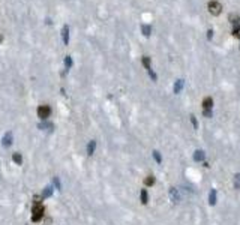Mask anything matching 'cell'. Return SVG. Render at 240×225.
I'll list each match as a JSON object with an SVG mask.
<instances>
[{
	"label": "cell",
	"mask_w": 240,
	"mask_h": 225,
	"mask_svg": "<svg viewBox=\"0 0 240 225\" xmlns=\"http://www.w3.org/2000/svg\"><path fill=\"white\" fill-rule=\"evenodd\" d=\"M95 149H96V141H95V140H92V141H89V143H87V149H86L89 156H92V155L95 153Z\"/></svg>",
	"instance_id": "10"
},
{
	"label": "cell",
	"mask_w": 240,
	"mask_h": 225,
	"mask_svg": "<svg viewBox=\"0 0 240 225\" xmlns=\"http://www.w3.org/2000/svg\"><path fill=\"white\" fill-rule=\"evenodd\" d=\"M191 122H192L194 129H198V122H197V117H195V116H191Z\"/></svg>",
	"instance_id": "25"
},
{
	"label": "cell",
	"mask_w": 240,
	"mask_h": 225,
	"mask_svg": "<svg viewBox=\"0 0 240 225\" xmlns=\"http://www.w3.org/2000/svg\"><path fill=\"white\" fill-rule=\"evenodd\" d=\"M155 182H156L155 176H147V177L144 179V185H146V186H153V185H155Z\"/></svg>",
	"instance_id": "17"
},
{
	"label": "cell",
	"mask_w": 240,
	"mask_h": 225,
	"mask_svg": "<svg viewBox=\"0 0 240 225\" xmlns=\"http://www.w3.org/2000/svg\"><path fill=\"white\" fill-rule=\"evenodd\" d=\"M203 116L207 117V119H210V117L213 116V112H212V110H203Z\"/></svg>",
	"instance_id": "24"
},
{
	"label": "cell",
	"mask_w": 240,
	"mask_h": 225,
	"mask_svg": "<svg viewBox=\"0 0 240 225\" xmlns=\"http://www.w3.org/2000/svg\"><path fill=\"white\" fill-rule=\"evenodd\" d=\"M38 128H39V129H42V131H53L54 125L50 123V122H41V123L38 125Z\"/></svg>",
	"instance_id": "9"
},
{
	"label": "cell",
	"mask_w": 240,
	"mask_h": 225,
	"mask_svg": "<svg viewBox=\"0 0 240 225\" xmlns=\"http://www.w3.org/2000/svg\"><path fill=\"white\" fill-rule=\"evenodd\" d=\"M51 195H53V186H45V188H44V191H42L41 198H50Z\"/></svg>",
	"instance_id": "11"
},
{
	"label": "cell",
	"mask_w": 240,
	"mask_h": 225,
	"mask_svg": "<svg viewBox=\"0 0 240 225\" xmlns=\"http://www.w3.org/2000/svg\"><path fill=\"white\" fill-rule=\"evenodd\" d=\"M212 107H213V99L210 96L204 98V101H203V110H212Z\"/></svg>",
	"instance_id": "8"
},
{
	"label": "cell",
	"mask_w": 240,
	"mask_h": 225,
	"mask_svg": "<svg viewBox=\"0 0 240 225\" xmlns=\"http://www.w3.org/2000/svg\"><path fill=\"white\" fill-rule=\"evenodd\" d=\"M207 8H209V12H210L212 15H215V17H218V15L222 12V5H221L218 0H212V2H209Z\"/></svg>",
	"instance_id": "2"
},
{
	"label": "cell",
	"mask_w": 240,
	"mask_h": 225,
	"mask_svg": "<svg viewBox=\"0 0 240 225\" xmlns=\"http://www.w3.org/2000/svg\"><path fill=\"white\" fill-rule=\"evenodd\" d=\"M141 30H143V35H144V36H150L152 27H150L149 24H143V26H141Z\"/></svg>",
	"instance_id": "18"
},
{
	"label": "cell",
	"mask_w": 240,
	"mask_h": 225,
	"mask_svg": "<svg viewBox=\"0 0 240 225\" xmlns=\"http://www.w3.org/2000/svg\"><path fill=\"white\" fill-rule=\"evenodd\" d=\"M170 198H171L173 202L180 201V194H179V191H177L176 188H171V189H170Z\"/></svg>",
	"instance_id": "6"
},
{
	"label": "cell",
	"mask_w": 240,
	"mask_h": 225,
	"mask_svg": "<svg viewBox=\"0 0 240 225\" xmlns=\"http://www.w3.org/2000/svg\"><path fill=\"white\" fill-rule=\"evenodd\" d=\"M2 41H3V35H0V42H2Z\"/></svg>",
	"instance_id": "28"
},
{
	"label": "cell",
	"mask_w": 240,
	"mask_h": 225,
	"mask_svg": "<svg viewBox=\"0 0 240 225\" xmlns=\"http://www.w3.org/2000/svg\"><path fill=\"white\" fill-rule=\"evenodd\" d=\"M140 198H141V202H143V204H147V202H149V194H147L146 189H141V192H140Z\"/></svg>",
	"instance_id": "15"
},
{
	"label": "cell",
	"mask_w": 240,
	"mask_h": 225,
	"mask_svg": "<svg viewBox=\"0 0 240 225\" xmlns=\"http://www.w3.org/2000/svg\"><path fill=\"white\" fill-rule=\"evenodd\" d=\"M44 206L41 202H33V209H32V222H39L44 218Z\"/></svg>",
	"instance_id": "1"
},
{
	"label": "cell",
	"mask_w": 240,
	"mask_h": 225,
	"mask_svg": "<svg viewBox=\"0 0 240 225\" xmlns=\"http://www.w3.org/2000/svg\"><path fill=\"white\" fill-rule=\"evenodd\" d=\"M212 38H213V30L210 29V30H207V39L212 41Z\"/></svg>",
	"instance_id": "27"
},
{
	"label": "cell",
	"mask_w": 240,
	"mask_h": 225,
	"mask_svg": "<svg viewBox=\"0 0 240 225\" xmlns=\"http://www.w3.org/2000/svg\"><path fill=\"white\" fill-rule=\"evenodd\" d=\"M204 159H206V153H204L203 150H195V153H194L195 162H203Z\"/></svg>",
	"instance_id": "7"
},
{
	"label": "cell",
	"mask_w": 240,
	"mask_h": 225,
	"mask_svg": "<svg viewBox=\"0 0 240 225\" xmlns=\"http://www.w3.org/2000/svg\"><path fill=\"white\" fill-rule=\"evenodd\" d=\"M233 35L236 36V38H239L240 39V27L237 26V27H234V30H233Z\"/></svg>",
	"instance_id": "26"
},
{
	"label": "cell",
	"mask_w": 240,
	"mask_h": 225,
	"mask_svg": "<svg viewBox=\"0 0 240 225\" xmlns=\"http://www.w3.org/2000/svg\"><path fill=\"white\" fill-rule=\"evenodd\" d=\"M209 204L210 206H215L216 204V189H212L209 194Z\"/></svg>",
	"instance_id": "12"
},
{
	"label": "cell",
	"mask_w": 240,
	"mask_h": 225,
	"mask_svg": "<svg viewBox=\"0 0 240 225\" xmlns=\"http://www.w3.org/2000/svg\"><path fill=\"white\" fill-rule=\"evenodd\" d=\"M153 158H155V161H156L158 164L162 162V156H161V153L158 152V150H155V152H153Z\"/></svg>",
	"instance_id": "22"
},
{
	"label": "cell",
	"mask_w": 240,
	"mask_h": 225,
	"mask_svg": "<svg viewBox=\"0 0 240 225\" xmlns=\"http://www.w3.org/2000/svg\"><path fill=\"white\" fill-rule=\"evenodd\" d=\"M71 66H72V59H71V56H66L65 57V72L63 74H66L71 69Z\"/></svg>",
	"instance_id": "16"
},
{
	"label": "cell",
	"mask_w": 240,
	"mask_h": 225,
	"mask_svg": "<svg viewBox=\"0 0 240 225\" xmlns=\"http://www.w3.org/2000/svg\"><path fill=\"white\" fill-rule=\"evenodd\" d=\"M228 20H230V22H233V24H237V22L240 21V17L239 15H236V14H230Z\"/></svg>",
	"instance_id": "20"
},
{
	"label": "cell",
	"mask_w": 240,
	"mask_h": 225,
	"mask_svg": "<svg viewBox=\"0 0 240 225\" xmlns=\"http://www.w3.org/2000/svg\"><path fill=\"white\" fill-rule=\"evenodd\" d=\"M38 116L42 119V120H47L50 116H51V108L48 105H39L38 107Z\"/></svg>",
	"instance_id": "3"
},
{
	"label": "cell",
	"mask_w": 240,
	"mask_h": 225,
	"mask_svg": "<svg viewBox=\"0 0 240 225\" xmlns=\"http://www.w3.org/2000/svg\"><path fill=\"white\" fill-rule=\"evenodd\" d=\"M62 39H63V44L65 45L69 44V26H63V29H62Z\"/></svg>",
	"instance_id": "5"
},
{
	"label": "cell",
	"mask_w": 240,
	"mask_h": 225,
	"mask_svg": "<svg viewBox=\"0 0 240 225\" xmlns=\"http://www.w3.org/2000/svg\"><path fill=\"white\" fill-rule=\"evenodd\" d=\"M53 183H54V186H56V189H57V191H62V185H60V180H59V177H54V179H53Z\"/></svg>",
	"instance_id": "23"
},
{
	"label": "cell",
	"mask_w": 240,
	"mask_h": 225,
	"mask_svg": "<svg viewBox=\"0 0 240 225\" xmlns=\"http://www.w3.org/2000/svg\"><path fill=\"white\" fill-rule=\"evenodd\" d=\"M234 188H236V189H240V173L234 176Z\"/></svg>",
	"instance_id": "21"
},
{
	"label": "cell",
	"mask_w": 240,
	"mask_h": 225,
	"mask_svg": "<svg viewBox=\"0 0 240 225\" xmlns=\"http://www.w3.org/2000/svg\"><path fill=\"white\" fill-rule=\"evenodd\" d=\"M183 86H185V81H183V80H177L176 84H174V93H180L183 89Z\"/></svg>",
	"instance_id": "13"
},
{
	"label": "cell",
	"mask_w": 240,
	"mask_h": 225,
	"mask_svg": "<svg viewBox=\"0 0 240 225\" xmlns=\"http://www.w3.org/2000/svg\"><path fill=\"white\" fill-rule=\"evenodd\" d=\"M12 161H14L17 165H21V164H23V156H21V153L15 152V153L12 155Z\"/></svg>",
	"instance_id": "14"
},
{
	"label": "cell",
	"mask_w": 240,
	"mask_h": 225,
	"mask_svg": "<svg viewBox=\"0 0 240 225\" xmlns=\"http://www.w3.org/2000/svg\"><path fill=\"white\" fill-rule=\"evenodd\" d=\"M12 141H14V135H12L11 131H8L6 134L3 135V138H2V146L8 149V147L12 146Z\"/></svg>",
	"instance_id": "4"
},
{
	"label": "cell",
	"mask_w": 240,
	"mask_h": 225,
	"mask_svg": "<svg viewBox=\"0 0 240 225\" xmlns=\"http://www.w3.org/2000/svg\"><path fill=\"white\" fill-rule=\"evenodd\" d=\"M141 62H143V65H144V68H146L147 71H150V69H152V66H150V57L144 56V57H143V60H141Z\"/></svg>",
	"instance_id": "19"
}]
</instances>
